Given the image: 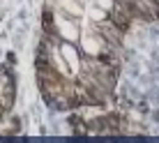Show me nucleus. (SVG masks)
<instances>
[{
	"instance_id": "obj_1",
	"label": "nucleus",
	"mask_w": 159,
	"mask_h": 143,
	"mask_svg": "<svg viewBox=\"0 0 159 143\" xmlns=\"http://www.w3.org/2000/svg\"><path fill=\"white\" fill-rule=\"evenodd\" d=\"M7 99H9V76L0 72V113H2L5 106L9 104Z\"/></svg>"
}]
</instances>
